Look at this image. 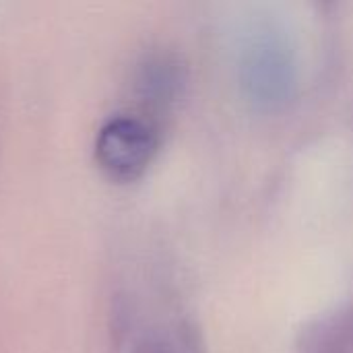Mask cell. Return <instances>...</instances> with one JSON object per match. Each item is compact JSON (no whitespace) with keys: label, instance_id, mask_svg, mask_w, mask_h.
<instances>
[{"label":"cell","instance_id":"cell-1","mask_svg":"<svg viewBox=\"0 0 353 353\" xmlns=\"http://www.w3.org/2000/svg\"><path fill=\"white\" fill-rule=\"evenodd\" d=\"M294 66V50L279 27L259 25L248 33L240 72L250 99L267 108L283 103L292 95Z\"/></svg>","mask_w":353,"mask_h":353},{"label":"cell","instance_id":"cell-2","mask_svg":"<svg viewBox=\"0 0 353 353\" xmlns=\"http://www.w3.org/2000/svg\"><path fill=\"white\" fill-rule=\"evenodd\" d=\"M157 151V130L147 120L132 114L112 116L95 137V157L99 165L118 180L137 178Z\"/></svg>","mask_w":353,"mask_h":353},{"label":"cell","instance_id":"cell-3","mask_svg":"<svg viewBox=\"0 0 353 353\" xmlns=\"http://www.w3.org/2000/svg\"><path fill=\"white\" fill-rule=\"evenodd\" d=\"M182 85L180 64L170 54H151L139 66L137 87L145 99L155 103L170 101Z\"/></svg>","mask_w":353,"mask_h":353},{"label":"cell","instance_id":"cell-4","mask_svg":"<svg viewBox=\"0 0 353 353\" xmlns=\"http://www.w3.org/2000/svg\"><path fill=\"white\" fill-rule=\"evenodd\" d=\"M353 352V306L337 312L314 329L306 339V353H352Z\"/></svg>","mask_w":353,"mask_h":353},{"label":"cell","instance_id":"cell-5","mask_svg":"<svg viewBox=\"0 0 353 353\" xmlns=\"http://www.w3.org/2000/svg\"><path fill=\"white\" fill-rule=\"evenodd\" d=\"M132 353H178V350L161 337H147L134 345Z\"/></svg>","mask_w":353,"mask_h":353}]
</instances>
